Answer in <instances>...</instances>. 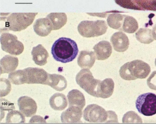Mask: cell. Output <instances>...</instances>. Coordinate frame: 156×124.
<instances>
[{"label":"cell","mask_w":156,"mask_h":124,"mask_svg":"<svg viewBox=\"0 0 156 124\" xmlns=\"http://www.w3.org/2000/svg\"><path fill=\"white\" fill-rule=\"evenodd\" d=\"M78 51L77 44L74 41L64 37H60L56 40L51 49L54 59L63 63L73 61L77 55Z\"/></svg>","instance_id":"obj_1"},{"label":"cell","mask_w":156,"mask_h":124,"mask_svg":"<svg viewBox=\"0 0 156 124\" xmlns=\"http://www.w3.org/2000/svg\"><path fill=\"white\" fill-rule=\"evenodd\" d=\"M150 65L143 61L135 60L124 64L120 68L119 73L121 77L126 80L144 79L151 72Z\"/></svg>","instance_id":"obj_2"},{"label":"cell","mask_w":156,"mask_h":124,"mask_svg":"<svg viewBox=\"0 0 156 124\" xmlns=\"http://www.w3.org/2000/svg\"><path fill=\"white\" fill-rule=\"evenodd\" d=\"M37 14V12L12 13L7 17H2V20H5V27L2 29L14 32L24 30L32 23Z\"/></svg>","instance_id":"obj_3"},{"label":"cell","mask_w":156,"mask_h":124,"mask_svg":"<svg viewBox=\"0 0 156 124\" xmlns=\"http://www.w3.org/2000/svg\"><path fill=\"white\" fill-rule=\"evenodd\" d=\"M107 28L106 23L103 20L83 21L80 22L77 27L80 35L87 38L101 36L106 33Z\"/></svg>","instance_id":"obj_4"},{"label":"cell","mask_w":156,"mask_h":124,"mask_svg":"<svg viewBox=\"0 0 156 124\" xmlns=\"http://www.w3.org/2000/svg\"><path fill=\"white\" fill-rule=\"evenodd\" d=\"M76 80L80 86L88 94L97 97L98 88L101 81L94 79L89 69H81L76 75Z\"/></svg>","instance_id":"obj_5"},{"label":"cell","mask_w":156,"mask_h":124,"mask_svg":"<svg viewBox=\"0 0 156 124\" xmlns=\"http://www.w3.org/2000/svg\"><path fill=\"white\" fill-rule=\"evenodd\" d=\"M136 106L138 112L146 116L156 114V94L151 92L140 95L136 101Z\"/></svg>","instance_id":"obj_6"},{"label":"cell","mask_w":156,"mask_h":124,"mask_svg":"<svg viewBox=\"0 0 156 124\" xmlns=\"http://www.w3.org/2000/svg\"><path fill=\"white\" fill-rule=\"evenodd\" d=\"M0 43L2 49L12 55H19L24 50L23 45L18 40L17 37L9 32H3L1 34Z\"/></svg>","instance_id":"obj_7"},{"label":"cell","mask_w":156,"mask_h":124,"mask_svg":"<svg viewBox=\"0 0 156 124\" xmlns=\"http://www.w3.org/2000/svg\"><path fill=\"white\" fill-rule=\"evenodd\" d=\"M108 111L96 104L88 105L83 111V118L91 123H107Z\"/></svg>","instance_id":"obj_8"},{"label":"cell","mask_w":156,"mask_h":124,"mask_svg":"<svg viewBox=\"0 0 156 124\" xmlns=\"http://www.w3.org/2000/svg\"><path fill=\"white\" fill-rule=\"evenodd\" d=\"M24 69L26 75V83L45 85L48 73L43 69L29 67Z\"/></svg>","instance_id":"obj_9"},{"label":"cell","mask_w":156,"mask_h":124,"mask_svg":"<svg viewBox=\"0 0 156 124\" xmlns=\"http://www.w3.org/2000/svg\"><path fill=\"white\" fill-rule=\"evenodd\" d=\"M18 105L20 112L27 117H30L36 112L37 103L30 97L24 96L20 97L18 100Z\"/></svg>","instance_id":"obj_10"},{"label":"cell","mask_w":156,"mask_h":124,"mask_svg":"<svg viewBox=\"0 0 156 124\" xmlns=\"http://www.w3.org/2000/svg\"><path fill=\"white\" fill-rule=\"evenodd\" d=\"M82 114V109L80 108L74 106H69L62 113L61 120L62 123H81L82 122L81 120Z\"/></svg>","instance_id":"obj_11"},{"label":"cell","mask_w":156,"mask_h":124,"mask_svg":"<svg viewBox=\"0 0 156 124\" xmlns=\"http://www.w3.org/2000/svg\"><path fill=\"white\" fill-rule=\"evenodd\" d=\"M113 48L115 50L119 52L126 51L129 45V41L127 36L122 32L115 33L110 38Z\"/></svg>","instance_id":"obj_12"},{"label":"cell","mask_w":156,"mask_h":124,"mask_svg":"<svg viewBox=\"0 0 156 124\" xmlns=\"http://www.w3.org/2000/svg\"><path fill=\"white\" fill-rule=\"evenodd\" d=\"M97 59L103 60L108 58L112 52V48L110 43L107 41H100L93 47Z\"/></svg>","instance_id":"obj_13"},{"label":"cell","mask_w":156,"mask_h":124,"mask_svg":"<svg viewBox=\"0 0 156 124\" xmlns=\"http://www.w3.org/2000/svg\"><path fill=\"white\" fill-rule=\"evenodd\" d=\"M33 27L36 33L42 37L47 36L52 30L51 23L46 17L39 18L36 20Z\"/></svg>","instance_id":"obj_14"},{"label":"cell","mask_w":156,"mask_h":124,"mask_svg":"<svg viewBox=\"0 0 156 124\" xmlns=\"http://www.w3.org/2000/svg\"><path fill=\"white\" fill-rule=\"evenodd\" d=\"M19 64L18 58L9 55H6L0 60V74L9 73L14 71Z\"/></svg>","instance_id":"obj_15"},{"label":"cell","mask_w":156,"mask_h":124,"mask_svg":"<svg viewBox=\"0 0 156 124\" xmlns=\"http://www.w3.org/2000/svg\"><path fill=\"white\" fill-rule=\"evenodd\" d=\"M114 88V83L112 79L108 78L101 81L98 88L97 97H109L113 93Z\"/></svg>","instance_id":"obj_16"},{"label":"cell","mask_w":156,"mask_h":124,"mask_svg":"<svg viewBox=\"0 0 156 124\" xmlns=\"http://www.w3.org/2000/svg\"><path fill=\"white\" fill-rule=\"evenodd\" d=\"M45 85H48L58 91H61L67 87V82L63 76L56 74H48Z\"/></svg>","instance_id":"obj_17"},{"label":"cell","mask_w":156,"mask_h":124,"mask_svg":"<svg viewBox=\"0 0 156 124\" xmlns=\"http://www.w3.org/2000/svg\"><path fill=\"white\" fill-rule=\"evenodd\" d=\"M31 54L33 60L37 65L43 66L47 63V59L49 56L48 53L41 44H39L34 47Z\"/></svg>","instance_id":"obj_18"},{"label":"cell","mask_w":156,"mask_h":124,"mask_svg":"<svg viewBox=\"0 0 156 124\" xmlns=\"http://www.w3.org/2000/svg\"><path fill=\"white\" fill-rule=\"evenodd\" d=\"M95 55L93 51H81L78 57L77 62L81 68L90 69L95 61Z\"/></svg>","instance_id":"obj_19"},{"label":"cell","mask_w":156,"mask_h":124,"mask_svg":"<svg viewBox=\"0 0 156 124\" xmlns=\"http://www.w3.org/2000/svg\"><path fill=\"white\" fill-rule=\"evenodd\" d=\"M69 106H74L83 109L86 104L84 96L80 91L73 89L70 91L67 95Z\"/></svg>","instance_id":"obj_20"},{"label":"cell","mask_w":156,"mask_h":124,"mask_svg":"<svg viewBox=\"0 0 156 124\" xmlns=\"http://www.w3.org/2000/svg\"><path fill=\"white\" fill-rule=\"evenodd\" d=\"M49 20L52 30L60 29L66 23L67 17L65 13H51L46 17Z\"/></svg>","instance_id":"obj_21"},{"label":"cell","mask_w":156,"mask_h":124,"mask_svg":"<svg viewBox=\"0 0 156 124\" xmlns=\"http://www.w3.org/2000/svg\"><path fill=\"white\" fill-rule=\"evenodd\" d=\"M51 107L55 110L61 111L67 106V101L65 96L62 93H56L51 96L49 99Z\"/></svg>","instance_id":"obj_22"},{"label":"cell","mask_w":156,"mask_h":124,"mask_svg":"<svg viewBox=\"0 0 156 124\" xmlns=\"http://www.w3.org/2000/svg\"><path fill=\"white\" fill-rule=\"evenodd\" d=\"M136 38L140 43L149 44L154 40L152 30L147 28H141L135 33Z\"/></svg>","instance_id":"obj_23"},{"label":"cell","mask_w":156,"mask_h":124,"mask_svg":"<svg viewBox=\"0 0 156 124\" xmlns=\"http://www.w3.org/2000/svg\"><path fill=\"white\" fill-rule=\"evenodd\" d=\"M138 28L136 20L133 17L125 15L121 30L128 33H133Z\"/></svg>","instance_id":"obj_24"},{"label":"cell","mask_w":156,"mask_h":124,"mask_svg":"<svg viewBox=\"0 0 156 124\" xmlns=\"http://www.w3.org/2000/svg\"><path fill=\"white\" fill-rule=\"evenodd\" d=\"M125 15L117 12L110 14L107 19L108 25L112 28L121 30Z\"/></svg>","instance_id":"obj_25"},{"label":"cell","mask_w":156,"mask_h":124,"mask_svg":"<svg viewBox=\"0 0 156 124\" xmlns=\"http://www.w3.org/2000/svg\"><path fill=\"white\" fill-rule=\"evenodd\" d=\"M8 79L12 84L20 85L26 83V77L24 69L18 70L10 73Z\"/></svg>","instance_id":"obj_26"},{"label":"cell","mask_w":156,"mask_h":124,"mask_svg":"<svg viewBox=\"0 0 156 124\" xmlns=\"http://www.w3.org/2000/svg\"><path fill=\"white\" fill-rule=\"evenodd\" d=\"M23 114L18 110H12L7 114L6 118V123H24L25 117Z\"/></svg>","instance_id":"obj_27"},{"label":"cell","mask_w":156,"mask_h":124,"mask_svg":"<svg viewBox=\"0 0 156 124\" xmlns=\"http://www.w3.org/2000/svg\"><path fill=\"white\" fill-rule=\"evenodd\" d=\"M123 123H142L140 117L133 111H129L126 113L122 119Z\"/></svg>","instance_id":"obj_28"},{"label":"cell","mask_w":156,"mask_h":124,"mask_svg":"<svg viewBox=\"0 0 156 124\" xmlns=\"http://www.w3.org/2000/svg\"><path fill=\"white\" fill-rule=\"evenodd\" d=\"M0 97L7 95L11 89V85L9 81L6 79H0Z\"/></svg>","instance_id":"obj_29"},{"label":"cell","mask_w":156,"mask_h":124,"mask_svg":"<svg viewBox=\"0 0 156 124\" xmlns=\"http://www.w3.org/2000/svg\"><path fill=\"white\" fill-rule=\"evenodd\" d=\"M147 84L150 88L156 90V71L152 72L147 79Z\"/></svg>","instance_id":"obj_30"},{"label":"cell","mask_w":156,"mask_h":124,"mask_svg":"<svg viewBox=\"0 0 156 124\" xmlns=\"http://www.w3.org/2000/svg\"><path fill=\"white\" fill-rule=\"evenodd\" d=\"M155 66H156V59H155Z\"/></svg>","instance_id":"obj_31"},{"label":"cell","mask_w":156,"mask_h":124,"mask_svg":"<svg viewBox=\"0 0 156 124\" xmlns=\"http://www.w3.org/2000/svg\"></svg>","instance_id":"obj_32"}]
</instances>
